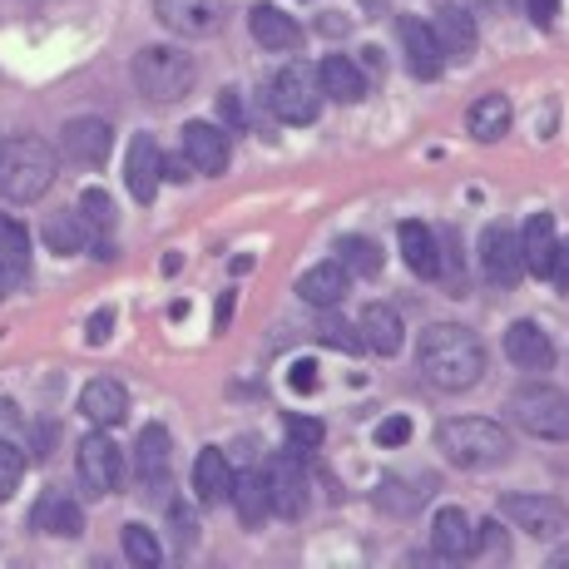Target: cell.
Wrapping results in <instances>:
<instances>
[{
	"instance_id": "obj_6",
	"label": "cell",
	"mask_w": 569,
	"mask_h": 569,
	"mask_svg": "<svg viewBox=\"0 0 569 569\" xmlns=\"http://www.w3.org/2000/svg\"><path fill=\"white\" fill-rule=\"evenodd\" d=\"M268 104L282 124H312V119L322 114V84H317V70H308V64H282V70L272 74Z\"/></svg>"
},
{
	"instance_id": "obj_16",
	"label": "cell",
	"mask_w": 569,
	"mask_h": 569,
	"mask_svg": "<svg viewBox=\"0 0 569 569\" xmlns=\"http://www.w3.org/2000/svg\"><path fill=\"white\" fill-rule=\"evenodd\" d=\"M401 46H407V64L416 80H441L446 54L436 46V30L426 26V20H416V16L401 20Z\"/></svg>"
},
{
	"instance_id": "obj_45",
	"label": "cell",
	"mask_w": 569,
	"mask_h": 569,
	"mask_svg": "<svg viewBox=\"0 0 569 569\" xmlns=\"http://www.w3.org/2000/svg\"><path fill=\"white\" fill-rule=\"evenodd\" d=\"M228 312H233V292H223V302H218V327L228 322Z\"/></svg>"
},
{
	"instance_id": "obj_21",
	"label": "cell",
	"mask_w": 569,
	"mask_h": 569,
	"mask_svg": "<svg viewBox=\"0 0 569 569\" xmlns=\"http://www.w3.org/2000/svg\"><path fill=\"white\" fill-rule=\"evenodd\" d=\"M431 30H436V46H441L446 60H470L476 54V20L466 16L461 6H441L436 10V20H431Z\"/></svg>"
},
{
	"instance_id": "obj_46",
	"label": "cell",
	"mask_w": 569,
	"mask_h": 569,
	"mask_svg": "<svg viewBox=\"0 0 569 569\" xmlns=\"http://www.w3.org/2000/svg\"><path fill=\"white\" fill-rule=\"evenodd\" d=\"M555 569H569V545H565V550H555V560H550Z\"/></svg>"
},
{
	"instance_id": "obj_9",
	"label": "cell",
	"mask_w": 569,
	"mask_h": 569,
	"mask_svg": "<svg viewBox=\"0 0 569 569\" xmlns=\"http://www.w3.org/2000/svg\"><path fill=\"white\" fill-rule=\"evenodd\" d=\"M500 516L516 525V530L535 535V540H555V535L569 530V506L555 496H506L500 500Z\"/></svg>"
},
{
	"instance_id": "obj_26",
	"label": "cell",
	"mask_w": 569,
	"mask_h": 569,
	"mask_svg": "<svg viewBox=\"0 0 569 569\" xmlns=\"http://www.w3.org/2000/svg\"><path fill=\"white\" fill-rule=\"evenodd\" d=\"M248 30H253V40L262 50H298L302 30L292 16H282L278 6H253L248 10Z\"/></svg>"
},
{
	"instance_id": "obj_2",
	"label": "cell",
	"mask_w": 569,
	"mask_h": 569,
	"mask_svg": "<svg viewBox=\"0 0 569 569\" xmlns=\"http://www.w3.org/2000/svg\"><path fill=\"white\" fill-rule=\"evenodd\" d=\"M436 446H441L446 461L466 466V470L500 466L510 456L506 426L486 421V416H456V421H441V431H436Z\"/></svg>"
},
{
	"instance_id": "obj_36",
	"label": "cell",
	"mask_w": 569,
	"mask_h": 569,
	"mask_svg": "<svg viewBox=\"0 0 569 569\" xmlns=\"http://www.w3.org/2000/svg\"><path fill=\"white\" fill-rule=\"evenodd\" d=\"M80 218L90 223V233H109L114 228V199L104 189H84L80 193Z\"/></svg>"
},
{
	"instance_id": "obj_28",
	"label": "cell",
	"mask_w": 569,
	"mask_h": 569,
	"mask_svg": "<svg viewBox=\"0 0 569 569\" xmlns=\"http://www.w3.org/2000/svg\"><path fill=\"white\" fill-rule=\"evenodd\" d=\"M347 278H352V272H347L342 262H317V268L302 272L298 292H302V302H312V308H337V302L347 298Z\"/></svg>"
},
{
	"instance_id": "obj_40",
	"label": "cell",
	"mask_w": 569,
	"mask_h": 569,
	"mask_svg": "<svg viewBox=\"0 0 569 569\" xmlns=\"http://www.w3.org/2000/svg\"><path fill=\"white\" fill-rule=\"evenodd\" d=\"M218 114H223V124H228V129H243V124H248L238 90H223V94H218Z\"/></svg>"
},
{
	"instance_id": "obj_10",
	"label": "cell",
	"mask_w": 569,
	"mask_h": 569,
	"mask_svg": "<svg viewBox=\"0 0 569 569\" xmlns=\"http://www.w3.org/2000/svg\"><path fill=\"white\" fill-rule=\"evenodd\" d=\"M480 272L490 288H516L525 278V253H520V233L506 223H490L480 233Z\"/></svg>"
},
{
	"instance_id": "obj_37",
	"label": "cell",
	"mask_w": 569,
	"mask_h": 569,
	"mask_svg": "<svg viewBox=\"0 0 569 569\" xmlns=\"http://www.w3.org/2000/svg\"><path fill=\"white\" fill-rule=\"evenodd\" d=\"M20 476H26V456H20V446L0 441V506H6V500L16 496Z\"/></svg>"
},
{
	"instance_id": "obj_39",
	"label": "cell",
	"mask_w": 569,
	"mask_h": 569,
	"mask_svg": "<svg viewBox=\"0 0 569 569\" xmlns=\"http://www.w3.org/2000/svg\"><path fill=\"white\" fill-rule=\"evenodd\" d=\"M377 441L381 446H407L411 441V421H407V416H391V421H381L377 426Z\"/></svg>"
},
{
	"instance_id": "obj_47",
	"label": "cell",
	"mask_w": 569,
	"mask_h": 569,
	"mask_svg": "<svg viewBox=\"0 0 569 569\" xmlns=\"http://www.w3.org/2000/svg\"><path fill=\"white\" fill-rule=\"evenodd\" d=\"M0 149H6V139H0Z\"/></svg>"
},
{
	"instance_id": "obj_23",
	"label": "cell",
	"mask_w": 569,
	"mask_h": 569,
	"mask_svg": "<svg viewBox=\"0 0 569 569\" xmlns=\"http://www.w3.org/2000/svg\"><path fill=\"white\" fill-rule=\"evenodd\" d=\"M317 84H322V94L327 100H337V104L367 100V74L357 70L347 54H327V60L317 64Z\"/></svg>"
},
{
	"instance_id": "obj_44",
	"label": "cell",
	"mask_w": 569,
	"mask_h": 569,
	"mask_svg": "<svg viewBox=\"0 0 569 569\" xmlns=\"http://www.w3.org/2000/svg\"><path fill=\"white\" fill-rule=\"evenodd\" d=\"M530 16H535V26H550L560 16V0H530Z\"/></svg>"
},
{
	"instance_id": "obj_22",
	"label": "cell",
	"mask_w": 569,
	"mask_h": 569,
	"mask_svg": "<svg viewBox=\"0 0 569 569\" xmlns=\"http://www.w3.org/2000/svg\"><path fill=\"white\" fill-rule=\"evenodd\" d=\"M555 248H560V233H555V218L550 213H535L520 233V253H525V272L535 278H550L555 272Z\"/></svg>"
},
{
	"instance_id": "obj_31",
	"label": "cell",
	"mask_w": 569,
	"mask_h": 569,
	"mask_svg": "<svg viewBox=\"0 0 569 569\" xmlns=\"http://www.w3.org/2000/svg\"><path fill=\"white\" fill-rule=\"evenodd\" d=\"M466 124H470V134H476L480 144H496V139L510 129V100L506 94H480V100L470 104Z\"/></svg>"
},
{
	"instance_id": "obj_17",
	"label": "cell",
	"mask_w": 569,
	"mask_h": 569,
	"mask_svg": "<svg viewBox=\"0 0 569 569\" xmlns=\"http://www.w3.org/2000/svg\"><path fill=\"white\" fill-rule=\"evenodd\" d=\"M506 357L520 371H550L555 367V342L545 337V327L535 322H510L506 327Z\"/></svg>"
},
{
	"instance_id": "obj_42",
	"label": "cell",
	"mask_w": 569,
	"mask_h": 569,
	"mask_svg": "<svg viewBox=\"0 0 569 569\" xmlns=\"http://www.w3.org/2000/svg\"><path fill=\"white\" fill-rule=\"evenodd\" d=\"M288 387H292V391H317V367H312V362H292Z\"/></svg>"
},
{
	"instance_id": "obj_3",
	"label": "cell",
	"mask_w": 569,
	"mask_h": 569,
	"mask_svg": "<svg viewBox=\"0 0 569 569\" xmlns=\"http://www.w3.org/2000/svg\"><path fill=\"white\" fill-rule=\"evenodd\" d=\"M54 183V149L46 139L26 134L0 149V199L6 203H36Z\"/></svg>"
},
{
	"instance_id": "obj_24",
	"label": "cell",
	"mask_w": 569,
	"mask_h": 569,
	"mask_svg": "<svg viewBox=\"0 0 569 569\" xmlns=\"http://www.w3.org/2000/svg\"><path fill=\"white\" fill-rule=\"evenodd\" d=\"M169 461H173V441L163 426H144L134 441V476L144 486H163L169 480Z\"/></svg>"
},
{
	"instance_id": "obj_1",
	"label": "cell",
	"mask_w": 569,
	"mask_h": 569,
	"mask_svg": "<svg viewBox=\"0 0 569 569\" xmlns=\"http://www.w3.org/2000/svg\"><path fill=\"white\" fill-rule=\"evenodd\" d=\"M416 362H421L426 381L441 391H466L486 377V347L480 337L461 322H436L421 332V347H416Z\"/></svg>"
},
{
	"instance_id": "obj_34",
	"label": "cell",
	"mask_w": 569,
	"mask_h": 569,
	"mask_svg": "<svg viewBox=\"0 0 569 569\" xmlns=\"http://www.w3.org/2000/svg\"><path fill=\"white\" fill-rule=\"evenodd\" d=\"M124 555H129V560H134L139 569H154V565L163 560L154 530H144V525H124Z\"/></svg>"
},
{
	"instance_id": "obj_41",
	"label": "cell",
	"mask_w": 569,
	"mask_h": 569,
	"mask_svg": "<svg viewBox=\"0 0 569 569\" xmlns=\"http://www.w3.org/2000/svg\"><path fill=\"white\" fill-rule=\"evenodd\" d=\"M109 327H114V312L100 308V312L90 317V327H84V342H90V347H104V342H109Z\"/></svg>"
},
{
	"instance_id": "obj_5",
	"label": "cell",
	"mask_w": 569,
	"mask_h": 569,
	"mask_svg": "<svg viewBox=\"0 0 569 569\" xmlns=\"http://www.w3.org/2000/svg\"><path fill=\"white\" fill-rule=\"evenodd\" d=\"M134 84L144 100L173 104L193 90V60L173 46H149V50L134 54Z\"/></svg>"
},
{
	"instance_id": "obj_32",
	"label": "cell",
	"mask_w": 569,
	"mask_h": 569,
	"mask_svg": "<svg viewBox=\"0 0 569 569\" xmlns=\"http://www.w3.org/2000/svg\"><path fill=\"white\" fill-rule=\"evenodd\" d=\"M46 243L54 253H80V248L90 243V223H84L80 213H54L46 223Z\"/></svg>"
},
{
	"instance_id": "obj_4",
	"label": "cell",
	"mask_w": 569,
	"mask_h": 569,
	"mask_svg": "<svg viewBox=\"0 0 569 569\" xmlns=\"http://www.w3.org/2000/svg\"><path fill=\"white\" fill-rule=\"evenodd\" d=\"M510 416L525 436L540 441H569V391L550 387V381H525L510 397Z\"/></svg>"
},
{
	"instance_id": "obj_43",
	"label": "cell",
	"mask_w": 569,
	"mask_h": 569,
	"mask_svg": "<svg viewBox=\"0 0 569 569\" xmlns=\"http://www.w3.org/2000/svg\"><path fill=\"white\" fill-rule=\"evenodd\" d=\"M550 282H560V288L569 292V238L560 248H555V272H550Z\"/></svg>"
},
{
	"instance_id": "obj_19",
	"label": "cell",
	"mask_w": 569,
	"mask_h": 569,
	"mask_svg": "<svg viewBox=\"0 0 569 569\" xmlns=\"http://www.w3.org/2000/svg\"><path fill=\"white\" fill-rule=\"evenodd\" d=\"M80 416L90 426H104L109 431V426H119L129 416V391L119 387V381H109V377H94L90 387L80 391Z\"/></svg>"
},
{
	"instance_id": "obj_8",
	"label": "cell",
	"mask_w": 569,
	"mask_h": 569,
	"mask_svg": "<svg viewBox=\"0 0 569 569\" xmlns=\"http://www.w3.org/2000/svg\"><path fill=\"white\" fill-rule=\"evenodd\" d=\"M154 16L163 30L183 40H203V36H218L228 20V0H154Z\"/></svg>"
},
{
	"instance_id": "obj_25",
	"label": "cell",
	"mask_w": 569,
	"mask_h": 569,
	"mask_svg": "<svg viewBox=\"0 0 569 569\" xmlns=\"http://www.w3.org/2000/svg\"><path fill=\"white\" fill-rule=\"evenodd\" d=\"M30 530H40V535H64V540H74V535L84 530V516H80V506H74L70 496L50 490V496H40L36 510H30Z\"/></svg>"
},
{
	"instance_id": "obj_30",
	"label": "cell",
	"mask_w": 569,
	"mask_h": 569,
	"mask_svg": "<svg viewBox=\"0 0 569 569\" xmlns=\"http://www.w3.org/2000/svg\"><path fill=\"white\" fill-rule=\"evenodd\" d=\"M30 272V233L20 218L0 213V282H16Z\"/></svg>"
},
{
	"instance_id": "obj_15",
	"label": "cell",
	"mask_w": 569,
	"mask_h": 569,
	"mask_svg": "<svg viewBox=\"0 0 569 569\" xmlns=\"http://www.w3.org/2000/svg\"><path fill=\"white\" fill-rule=\"evenodd\" d=\"M159 179H163L159 144L149 134H139L134 144H129V159H124V183H129V193H134V203H154Z\"/></svg>"
},
{
	"instance_id": "obj_12",
	"label": "cell",
	"mask_w": 569,
	"mask_h": 569,
	"mask_svg": "<svg viewBox=\"0 0 569 569\" xmlns=\"http://www.w3.org/2000/svg\"><path fill=\"white\" fill-rule=\"evenodd\" d=\"M109 144H114V129L94 114L70 119V124L60 129V154L70 163H80V169H100V163L109 159Z\"/></svg>"
},
{
	"instance_id": "obj_38",
	"label": "cell",
	"mask_w": 569,
	"mask_h": 569,
	"mask_svg": "<svg viewBox=\"0 0 569 569\" xmlns=\"http://www.w3.org/2000/svg\"><path fill=\"white\" fill-rule=\"evenodd\" d=\"M322 421H312V416H288V441L292 451H317L322 446Z\"/></svg>"
},
{
	"instance_id": "obj_29",
	"label": "cell",
	"mask_w": 569,
	"mask_h": 569,
	"mask_svg": "<svg viewBox=\"0 0 569 569\" xmlns=\"http://www.w3.org/2000/svg\"><path fill=\"white\" fill-rule=\"evenodd\" d=\"M228 500L238 506V520H243L248 530H258V525L272 516L268 476H262V470H243V476H233V496H228Z\"/></svg>"
},
{
	"instance_id": "obj_11",
	"label": "cell",
	"mask_w": 569,
	"mask_h": 569,
	"mask_svg": "<svg viewBox=\"0 0 569 569\" xmlns=\"http://www.w3.org/2000/svg\"><path fill=\"white\" fill-rule=\"evenodd\" d=\"M268 500H272V516L282 520H298L308 510V470H302L298 451H282L268 461Z\"/></svg>"
},
{
	"instance_id": "obj_33",
	"label": "cell",
	"mask_w": 569,
	"mask_h": 569,
	"mask_svg": "<svg viewBox=\"0 0 569 569\" xmlns=\"http://www.w3.org/2000/svg\"><path fill=\"white\" fill-rule=\"evenodd\" d=\"M337 262H342L347 272H357V278H377L381 272V248L371 243V238H342L337 243Z\"/></svg>"
},
{
	"instance_id": "obj_35",
	"label": "cell",
	"mask_w": 569,
	"mask_h": 569,
	"mask_svg": "<svg viewBox=\"0 0 569 569\" xmlns=\"http://www.w3.org/2000/svg\"><path fill=\"white\" fill-rule=\"evenodd\" d=\"M317 337H322L327 347H337V352H362V332H357L347 317H337V312H327L322 322H317Z\"/></svg>"
},
{
	"instance_id": "obj_13",
	"label": "cell",
	"mask_w": 569,
	"mask_h": 569,
	"mask_svg": "<svg viewBox=\"0 0 569 569\" xmlns=\"http://www.w3.org/2000/svg\"><path fill=\"white\" fill-rule=\"evenodd\" d=\"M431 545L441 560H470V555L480 550V530L461 506H446V510H436V520H431Z\"/></svg>"
},
{
	"instance_id": "obj_27",
	"label": "cell",
	"mask_w": 569,
	"mask_h": 569,
	"mask_svg": "<svg viewBox=\"0 0 569 569\" xmlns=\"http://www.w3.org/2000/svg\"><path fill=\"white\" fill-rule=\"evenodd\" d=\"M193 490H199L203 506H223L228 496H233V466H228L223 451H199V461H193Z\"/></svg>"
},
{
	"instance_id": "obj_14",
	"label": "cell",
	"mask_w": 569,
	"mask_h": 569,
	"mask_svg": "<svg viewBox=\"0 0 569 569\" xmlns=\"http://www.w3.org/2000/svg\"><path fill=\"white\" fill-rule=\"evenodd\" d=\"M183 159L199 173H223L228 169V134L208 119H189L183 124Z\"/></svg>"
},
{
	"instance_id": "obj_7",
	"label": "cell",
	"mask_w": 569,
	"mask_h": 569,
	"mask_svg": "<svg viewBox=\"0 0 569 569\" xmlns=\"http://www.w3.org/2000/svg\"><path fill=\"white\" fill-rule=\"evenodd\" d=\"M74 470H80V486L90 490V496H114L119 490V480H124V456H119V446L104 436V426L80 441Z\"/></svg>"
},
{
	"instance_id": "obj_18",
	"label": "cell",
	"mask_w": 569,
	"mask_h": 569,
	"mask_svg": "<svg viewBox=\"0 0 569 569\" xmlns=\"http://www.w3.org/2000/svg\"><path fill=\"white\" fill-rule=\"evenodd\" d=\"M397 238H401V258H407V268L416 278H426V282L441 278V238H436L431 228L407 218V223L397 228Z\"/></svg>"
},
{
	"instance_id": "obj_20",
	"label": "cell",
	"mask_w": 569,
	"mask_h": 569,
	"mask_svg": "<svg viewBox=\"0 0 569 569\" xmlns=\"http://www.w3.org/2000/svg\"><path fill=\"white\" fill-rule=\"evenodd\" d=\"M357 332H362V347H371L377 357H397L401 342H407L401 312L387 308V302H371V308L362 312V322H357Z\"/></svg>"
}]
</instances>
